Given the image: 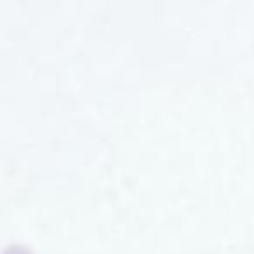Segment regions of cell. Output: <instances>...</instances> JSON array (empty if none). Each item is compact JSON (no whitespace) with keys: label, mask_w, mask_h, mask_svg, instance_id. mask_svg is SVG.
Here are the masks:
<instances>
[{"label":"cell","mask_w":254,"mask_h":254,"mask_svg":"<svg viewBox=\"0 0 254 254\" xmlns=\"http://www.w3.org/2000/svg\"><path fill=\"white\" fill-rule=\"evenodd\" d=\"M0 254H33V251L30 249L26 244L12 242L9 246H5L4 249L0 251Z\"/></svg>","instance_id":"cell-1"}]
</instances>
